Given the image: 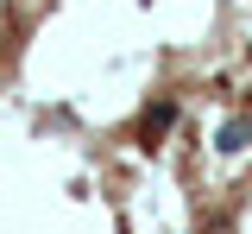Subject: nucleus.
<instances>
[{"instance_id": "obj_1", "label": "nucleus", "mask_w": 252, "mask_h": 234, "mask_svg": "<svg viewBox=\"0 0 252 234\" xmlns=\"http://www.w3.org/2000/svg\"><path fill=\"white\" fill-rule=\"evenodd\" d=\"M252 139V120H233V127H227V133H220V152H240V146H246Z\"/></svg>"}]
</instances>
